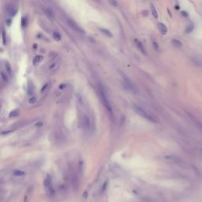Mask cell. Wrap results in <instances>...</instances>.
I'll use <instances>...</instances> for the list:
<instances>
[{"label": "cell", "mask_w": 202, "mask_h": 202, "mask_svg": "<svg viewBox=\"0 0 202 202\" xmlns=\"http://www.w3.org/2000/svg\"><path fill=\"white\" fill-rule=\"evenodd\" d=\"M172 43L175 47H176V48H180L182 46V43L178 40H172Z\"/></svg>", "instance_id": "obj_17"}, {"label": "cell", "mask_w": 202, "mask_h": 202, "mask_svg": "<svg viewBox=\"0 0 202 202\" xmlns=\"http://www.w3.org/2000/svg\"><path fill=\"white\" fill-rule=\"evenodd\" d=\"M2 35H3V44L6 45V33H5V32H4V30H3Z\"/></svg>", "instance_id": "obj_22"}, {"label": "cell", "mask_w": 202, "mask_h": 202, "mask_svg": "<svg viewBox=\"0 0 202 202\" xmlns=\"http://www.w3.org/2000/svg\"><path fill=\"white\" fill-rule=\"evenodd\" d=\"M92 1H94V2H96V3H100L101 2V0H92Z\"/></svg>", "instance_id": "obj_29"}, {"label": "cell", "mask_w": 202, "mask_h": 202, "mask_svg": "<svg viewBox=\"0 0 202 202\" xmlns=\"http://www.w3.org/2000/svg\"><path fill=\"white\" fill-rule=\"evenodd\" d=\"M45 13L51 18H54V12L51 8H45L44 9Z\"/></svg>", "instance_id": "obj_11"}, {"label": "cell", "mask_w": 202, "mask_h": 202, "mask_svg": "<svg viewBox=\"0 0 202 202\" xmlns=\"http://www.w3.org/2000/svg\"><path fill=\"white\" fill-rule=\"evenodd\" d=\"M182 15H184V16H185V17L187 16V13H185V11H182Z\"/></svg>", "instance_id": "obj_27"}, {"label": "cell", "mask_w": 202, "mask_h": 202, "mask_svg": "<svg viewBox=\"0 0 202 202\" xmlns=\"http://www.w3.org/2000/svg\"><path fill=\"white\" fill-rule=\"evenodd\" d=\"M1 75H2V77H3V81H6L7 80H8V78H7V76H6V74H5L3 72H1Z\"/></svg>", "instance_id": "obj_24"}, {"label": "cell", "mask_w": 202, "mask_h": 202, "mask_svg": "<svg viewBox=\"0 0 202 202\" xmlns=\"http://www.w3.org/2000/svg\"><path fill=\"white\" fill-rule=\"evenodd\" d=\"M193 25H188L185 28V33H190L191 32H193Z\"/></svg>", "instance_id": "obj_18"}, {"label": "cell", "mask_w": 202, "mask_h": 202, "mask_svg": "<svg viewBox=\"0 0 202 202\" xmlns=\"http://www.w3.org/2000/svg\"><path fill=\"white\" fill-rule=\"evenodd\" d=\"M5 66H6V72L10 74V75H11L12 74V68H11V66H10V64L9 63H6V64H5Z\"/></svg>", "instance_id": "obj_15"}, {"label": "cell", "mask_w": 202, "mask_h": 202, "mask_svg": "<svg viewBox=\"0 0 202 202\" xmlns=\"http://www.w3.org/2000/svg\"><path fill=\"white\" fill-rule=\"evenodd\" d=\"M98 93H99V96H100V100L102 101L103 105L106 108V110L109 112V114L112 116L113 111H112V107H111V102H110L109 99H108V96H107V93H106L104 88L102 85H99Z\"/></svg>", "instance_id": "obj_1"}, {"label": "cell", "mask_w": 202, "mask_h": 202, "mask_svg": "<svg viewBox=\"0 0 202 202\" xmlns=\"http://www.w3.org/2000/svg\"><path fill=\"white\" fill-rule=\"evenodd\" d=\"M57 65H58V62L56 61V62H55V63H53L50 66H49V70H55V69H56V67H57Z\"/></svg>", "instance_id": "obj_19"}, {"label": "cell", "mask_w": 202, "mask_h": 202, "mask_svg": "<svg viewBox=\"0 0 202 202\" xmlns=\"http://www.w3.org/2000/svg\"><path fill=\"white\" fill-rule=\"evenodd\" d=\"M18 115V112L17 111H13V112H11V113H10V116L11 117L12 115H13V116H15V115Z\"/></svg>", "instance_id": "obj_25"}, {"label": "cell", "mask_w": 202, "mask_h": 202, "mask_svg": "<svg viewBox=\"0 0 202 202\" xmlns=\"http://www.w3.org/2000/svg\"><path fill=\"white\" fill-rule=\"evenodd\" d=\"M21 25H22L23 27H26V26H27V25H28V20H27L26 18H22V19H21Z\"/></svg>", "instance_id": "obj_20"}, {"label": "cell", "mask_w": 202, "mask_h": 202, "mask_svg": "<svg viewBox=\"0 0 202 202\" xmlns=\"http://www.w3.org/2000/svg\"><path fill=\"white\" fill-rule=\"evenodd\" d=\"M91 119L87 114H84L82 117V125L85 130H89L91 128Z\"/></svg>", "instance_id": "obj_7"}, {"label": "cell", "mask_w": 202, "mask_h": 202, "mask_svg": "<svg viewBox=\"0 0 202 202\" xmlns=\"http://www.w3.org/2000/svg\"><path fill=\"white\" fill-rule=\"evenodd\" d=\"M158 28H159L160 31L161 33H162L163 35L167 34V26H166L164 24H163V23H159V24H158Z\"/></svg>", "instance_id": "obj_9"}, {"label": "cell", "mask_w": 202, "mask_h": 202, "mask_svg": "<svg viewBox=\"0 0 202 202\" xmlns=\"http://www.w3.org/2000/svg\"><path fill=\"white\" fill-rule=\"evenodd\" d=\"M152 45H153V47H154V48H155V50H156V51H158L159 50V45H158V43L157 42H156V41H152Z\"/></svg>", "instance_id": "obj_23"}, {"label": "cell", "mask_w": 202, "mask_h": 202, "mask_svg": "<svg viewBox=\"0 0 202 202\" xmlns=\"http://www.w3.org/2000/svg\"><path fill=\"white\" fill-rule=\"evenodd\" d=\"M35 100H36V99H35V98H33V100H32V99H31V100H29V103H33Z\"/></svg>", "instance_id": "obj_26"}, {"label": "cell", "mask_w": 202, "mask_h": 202, "mask_svg": "<svg viewBox=\"0 0 202 202\" xmlns=\"http://www.w3.org/2000/svg\"><path fill=\"white\" fill-rule=\"evenodd\" d=\"M136 45H137V48L139 49V51H141L142 54L147 55V53H146V51H145V49L144 46H143V44H142V43H141V41L136 40Z\"/></svg>", "instance_id": "obj_8"}, {"label": "cell", "mask_w": 202, "mask_h": 202, "mask_svg": "<svg viewBox=\"0 0 202 202\" xmlns=\"http://www.w3.org/2000/svg\"><path fill=\"white\" fill-rule=\"evenodd\" d=\"M25 172L22 171V170H14L13 171V175L15 176H22V175H25Z\"/></svg>", "instance_id": "obj_16"}, {"label": "cell", "mask_w": 202, "mask_h": 202, "mask_svg": "<svg viewBox=\"0 0 202 202\" xmlns=\"http://www.w3.org/2000/svg\"><path fill=\"white\" fill-rule=\"evenodd\" d=\"M43 185H44V187L46 188L47 191H48L50 194H54L55 193V190L53 188V185H52V181H51V177L48 175L46 176L44 182H43Z\"/></svg>", "instance_id": "obj_4"}, {"label": "cell", "mask_w": 202, "mask_h": 202, "mask_svg": "<svg viewBox=\"0 0 202 202\" xmlns=\"http://www.w3.org/2000/svg\"><path fill=\"white\" fill-rule=\"evenodd\" d=\"M66 22H67L68 25H69L71 28H73V29L75 31V32L80 33H85L84 29H83L82 28H81V27L78 25V24H77V23H76L74 21H73L72 19H70V18L67 19V20H66Z\"/></svg>", "instance_id": "obj_5"}, {"label": "cell", "mask_w": 202, "mask_h": 202, "mask_svg": "<svg viewBox=\"0 0 202 202\" xmlns=\"http://www.w3.org/2000/svg\"><path fill=\"white\" fill-rule=\"evenodd\" d=\"M52 36H53L54 40H56V41H59V40H61V39H62V36H61V35H60V33H59L58 32H55V33H53Z\"/></svg>", "instance_id": "obj_14"}, {"label": "cell", "mask_w": 202, "mask_h": 202, "mask_svg": "<svg viewBox=\"0 0 202 202\" xmlns=\"http://www.w3.org/2000/svg\"><path fill=\"white\" fill-rule=\"evenodd\" d=\"M134 111L136 113H137L140 116H141L142 118H145L146 120L151 122H157V119L155 117L154 115H151L149 112H148L146 110H145L144 108H142L140 106H134Z\"/></svg>", "instance_id": "obj_2"}, {"label": "cell", "mask_w": 202, "mask_h": 202, "mask_svg": "<svg viewBox=\"0 0 202 202\" xmlns=\"http://www.w3.org/2000/svg\"><path fill=\"white\" fill-rule=\"evenodd\" d=\"M6 12L10 17H13L18 13V7L13 4H9L6 7Z\"/></svg>", "instance_id": "obj_6"}, {"label": "cell", "mask_w": 202, "mask_h": 202, "mask_svg": "<svg viewBox=\"0 0 202 202\" xmlns=\"http://www.w3.org/2000/svg\"><path fill=\"white\" fill-rule=\"evenodd\" d=\"M151 10H152V14L153 15V17L157 19L158 18V13L156 10V8H155L154 5L153 4H151Z\"/></svg>", "instance_id": "obj_13"}, {"label": "cell", "mask_w": 202, "mask_h": 202, "mask_svg": "<svg viewBox=\"0 0 202 202\" xmlns=\"http://www.w3.org/2000/svg\"><path fill=\"white\" fill-rule=\"evenodd\" d=\"M100 32H101L103 34H104L106 36H107V37H112V34H111V33L108 29H106V28H100Z\"/></svg>", "instance_id": "obj_10"}, {"label": "cell", "mask_w": 202, "mask_h": 202, "mask_svg": "<svg viewBox=\"0 0 202 202\" xmlns=\"http://www.w3.org/2000/svg\"><path fill=\"white\" fill-rule=\"evenodd\" d=\"M65 86H66V85H61V86H59V88H65Z\"/></svg>", "instance_id": "obj_28"}, {"label": "cell", "mask_w": 202, "mask_h": 202, "mask_svg": "<svg viewBox=\"0 0 202 202\" xmlns=\"http://www.w3.org/2000/svg\"><path fill=\"white\" fill-rule=\"evenodd\" d=\"M108 1H109L110 4L112 6H114V7H117L118 6V3H117L116 0H108Z\"/></svg>", "instance_id": "obj_21"}, {"label": "cell", "mask_w": 202, "mask_h": 202, "mask_svg": "<svg viewBox=\"0 0 202 202\" xmlns=\"http://www.w3.org/2000/svg\"><path fill=\"white\" fill-rule=\"evenodd\" d=\"M120 73H121V75H122V80H123V85H125V87H126L128 90H130V91H133V92H136L137 88H136V87L134 86V85L132 83V81H130V79H129V77H128L127 76H126L124 73H122V72H121Z\"/></svg>", "instance_id": "obj_3"}, {"label": "cell", "mask_w": 202, "mask_h": 202, "mask_svg": "<svg viewBox=\"0 0 202 202\" xmlns=\"http://www.w3.org/2000/svg\"><path fill=\"white\" fill-rule=\"evenodd\" d=\"M43 56L42 55H36L34 58H33V65H37V64H39L40 62L43 60Z\"/></svg>", "instance_id": "obj_12"}]
</instances>
